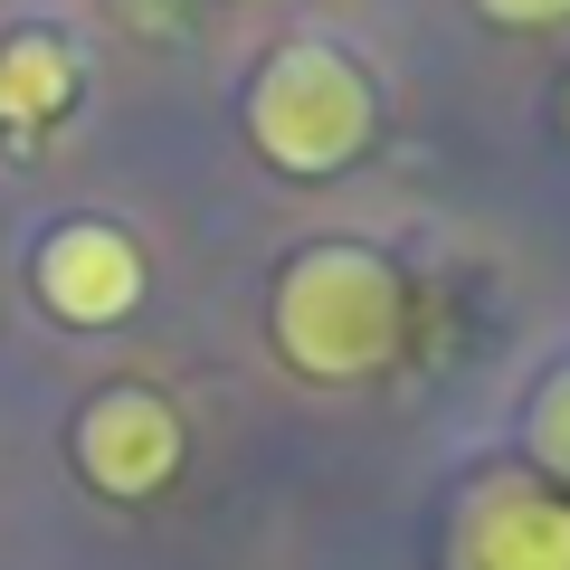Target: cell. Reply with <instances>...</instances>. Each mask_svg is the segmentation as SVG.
Segmentation results:
<instances>
[{"label":"cell","mask_w":570,"mask_h":570,"mask_svg":"<svg viewBox=\"0 0 570 570\" xmlns=\"http://www.w3.org/2000/svg\"><path fill=\"white\" fill-rule=\"evenodd\" d=\"M67 96H77V58H67L58 39H10L0 48V124H10V134L48 124Z\"/></svg>","instance_id":"8992f818"},{"label":"cell","mask_w":570,"mask_h":570,"mask_svg":"<svg viewBox=\"0 0 570 570\" xmlns=\"http://www.w3.org/2000/svg\"><path fill=\"white\" fill-rule=\"evenodd\" d=\"M532 448H542V466L570 475V371L542 390V419H532Z\"/></svg>","instance_id":"52a82bcc"},{"label":"cell","mask_w":570,"mask_h":570,"mask_svg":"<svg viewBox=\"0 0 570 570\" xmlns=\"http://www.w3.org/2000/svg\"><path fill=\"white\" fill-rule=\"evenodd\" d=\"M77 466L105 494H163L181 466V419H171L163 390H105L77 419Z\"/></svg>","instance_id":"3957f363"},{"label":"cell","mask_w":570,"mask_h":570,"mask_svg":"<svg viewBox=\"0 0 570 570\" xmlns=\"http://www.w3.org/2000/svg\"><path fill=\"white\" fill-rule=\"evenodd\" d=\"M485 20H513V29H551V20H570V0H475Z\"/></svg>","instance_id":"ba28073f"},{"label":"cell","mask_w":570,"mask_h":570,"mask_svg":"<svg viewBox=\"0 0 570 570\" xmlns=\"http://www.w3.org/2000/svg\"><path fill=\"white\" fill-rule=\"evenodd\" d=\"M39 295L67 324H115V314L142 305V247L115 238L105 219H77L39 247Z\"/></svg>","instance_id":"277c9868"},{"label":"cell","mask_w":570,"mask_h":570,"mask_svg":"<svg viewBox=\"0 0 570 570\" xmlns=\"http://www.w3.org/2000/svg\"><path fill=\"white\" fill-rule=\"evenodd\" d=\"M247 134L276 171H343L371 142V86L333 48H276L247 86Z\"/></svg>","instance_id":"7a4b0ae2"},{"label":"cell","mask_w":570,"mask_h":570,"mask_svg":"<svg viewBox=\"0 0 570 570\" xmlns=\"http://www.w3.org/2000/svg\"><path fill=\"white\" fill-rule=\"evenodd\" d=\"M466 570H570V504L532 485L485 494L466 523Z\"/></svg>","instance_id":"5b68a950"},{"label":"cell","mask_w":570,"mask_h":570,"mask_svg":"<svg viewBox=\"0 0 570 570\" xmlns=\"http://www.w3.org/2000/svg\"><path fill=\"white\" fill-rule=\"evenodd\" d=\"M276 352L314 381H362L400 352V276L371 247H305L276 285Z\"/></svg>","instance_id":"6da1fadb"}]
</instances>
